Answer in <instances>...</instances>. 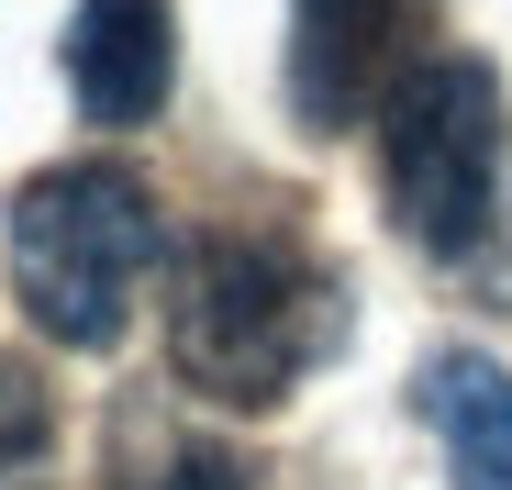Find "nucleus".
Returning <instances> with one entry per match:
<instances>
[{"label":"nucleus","instance_id":"obj_1","mask_svg":"<svg viewBox=\"0 0 512 490\" xmlns=\"http://www.w3.org/2000/svg\"><path fill=\"white\" fill-rule=\"evenodd\" d=\"M357 290L334 257H312L279 223H212L179 245L167 290V368L212 413H279V401L346 346Z\"/></svg>","mask_w":512,"mask_h":490},{"label":"nucleus","instance_id":"obj_2","mask_svg":"<svg viewBox=\"0 0 512 490\" xmlns=\"http://www.w3.org/2000/svg\"><path fill=\"white\" fill-rule=\"evenodd\" d=\"M156 257H167V223L123 156H67V168H34L12 190V290L34 312V335L67 357L123 346Z\"/></svg>","mask_w":512,"mask_h":490},{"label":"nucleus","instance_id":"obj_3","mask_svg":"<svg viewBox=\"0 0 512 490\" xmlns=\"http://www.w3.org/2000/svg\"><path fill=\"white\" fill-rule=\"evenodd\" d=\"M501 156H512V101L490 56H423L379 101V201L423 257H479L501 212Z\"/></svg>","mask_w":512,"mask_h":490},{"label":"nucleus","instance_id":"obj_4","mask_svg":"<svg viewBox=\"0 0 512 490\" xmlns=\"http://www.w3.org/2000/svg\"><path fill=\"white\" fill-rule=\"evenodd\" d=\"M435 0H290V45H279V90L301 134H357L379 101L435 56Z\"/></svg>","mask_w":512,"mask_h":490},{"label":"nucleus","instance_id":"obj_5","mask_svg":"<svg viewBox=\"0 0 512 490\" xmlns=\"http://www.w3.org/2000/svg\"><path fill=\"white\" fill-rule=\"evenodd\" d=\"M67 90L101 134H145L179 90V0H78L67 12Z\"/></svg>","mask_w":512,"mask_h":490},{"label":"nucleus","instance_id":"obj_6","mask_svg":"<svg viewBox=\"0 0 512 490\" xmlns=\"http://www.w3.org/2000/svg\"><path fill=\"white\" fill-rule=\"evenodd\" d=\"M412 413L446 435V479L457 490H512V368L479 346H446L412 368Z\"/></svg>","mask_w":512,"mask_h":490},{"label":"nucleus","instance_id":"obj_7","mask_svg":"<svg viewBox=\"0 0 512 490\" xmlns=\"http://www.w3.org/2000/svg\"><path fill=\"white\" fill-rule=\"evenodd\" d=\"M45 446H56V401L34 390V368H23V357H0V479L34 468Z\"/></svg>","mask_w":512,"mask_h":490},{"label":"nucleus","instance_id":"obj_8","mask_svg":"<svg viewBox=\"0 0 512 490\" xmlns=\"http://www.w3.org/2000/svg\"><path fill=\"white\" fill-rule=\"evenodd\" d=\"M134 490H256V468H245L234 446H212V435H190V446H156V468H145Z\"/></svg>","mask_w":512,"mask_h":490}]
</instances>
